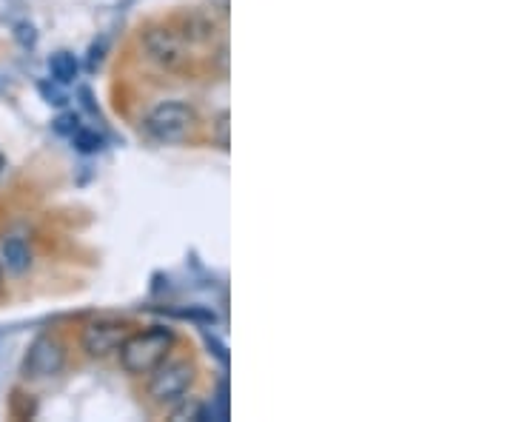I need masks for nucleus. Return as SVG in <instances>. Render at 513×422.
<instances>
[{
  "label": "nucleus",
  "instance_id": "423d86ee",
  "mask_svg": "<svg viewBox=\"0 0 513 422\" xmlns=\"http://www.w3.org/2000/svg\"><path fill=\"white\" fill-rule=\"evenodd\" d=\"M132 328L129 323H120V320H97L92 326H86L83 331V351L89 357H109L114 351H120V346L129 340Z\"/></svg>",
  "mask_w": 513,
  "mask_h": 422
},
{
  "label": "nucleus",
  "instance_id": "9b49d317",
  "mask_svg": "<svg viewBox=\"0 0 513 422\" xmlns=\"http://www.w3.org/2000/svg\"><path fill=\"white\" fill-rule=\"evenodd\" d=\"M186 417H189V420H203V408L197 403H186L174 411V420H186Z\"/></svg>",
  "mask_w": 513,
  "mask_h": 422
},
{
  "label": "nucleus",
  "instance_id": "20e7f679",
  "mask_svg": "<svg viewBox=\"0 0 513 422\" xmlns=\"http://www.w3.org/2000/svg\"><path fill=\"white\" fill-rule=\"evenodd\" d=\"M191 380H194V368L186 360H163L152 371V380H149V397L154 403H177L183 400V394L189 391Z\"/></svg>",
  "mask_w": 513,
  "mask_h": 422
},
{
  "label": "nucleus",
  "instance_id": "f257e3e1",
  "mask_svg": "<svg viewBox=\"0 0 513 422\" xmlns=\"http://www.w3.org/2000/svg\"><path fill=\"white\" fill-rule=\"evenodd\" d=\"M174 346V331L171 328H149L140 334H129V340L120 346V365L129 374H152L157 365L169 357Z\"/></svg>",
  "mask_w": 513,
  "mask_h": 422
},
{
  "label": "nucleus",
  "instance_id": "9d476101",
  "mask_svg": "<svg viewBox=\"0 0 513 422\" xmlns=\"http://www.w3.org/2000/svg\"><path fill=\"white\" fill-rule=\"evenodd\" d=\"M75 143L83 152H97L100 149V137L95 132H83V129H75Z\"/></svg>",
  "mask_w": 513,
  "mask_h": 422
},
{
  "label": "nucleus",
  "instance_id": "ddd939ff",
  "mask_svg": "<svg viewBox=\"0 0 513 422\" xmlns=\"http://www.w3.org/2000/svg\"><path fill=\"white\" fill-rule=\"evenodd\" d=\"M211 6H214V9H220L223 15L228 12V0H211Z\"/></svg>",
  "mask_w": 513,
  "mask_h": 422
},
{
  "label": "nucleus",
  "instance_id": "7ed1b4c3",
  "mask_svg": "<svg viewBox=\"0 0 513 422\" xmlns=\"http://www.w3.org/2000/svg\"><path fill=\"white\" fill-rule=\"evenodd\" d=\"M143 46H146V55L166 72H180L186 69L191 60L189 43L186 38L177 32V29H169V26H152L146 35H143Z\"/></svg>",
  "mask_w": 513,
  "mask_h": 422
},
{
  "label": "nucleus",
  "instance_id": "1a4fd4ad",
  "mask_svg": "<svg viewBox=\"0 0 513 422\" xmlns=\"http://www.w3.org/2000/svg\"><path fill=\"white\" fill-rule=\"evenodd\" d=\"M49 69H52V77L60 80V83H72L77 77V60L75 55H69V52H57L49 60Z\"/></svg>",
  "mask_w": 513,
  "mask_h": 422
},
{
  "label": "nucleus",
  "instance_id": "4468645a",
  "mask_svg": "<svg viewBox=\"0 0 513 422\" xmlns=\"http://www.w3.org/2000/svg\"><path fill=\"white\" fill-rule=\"evenodd\" d=\"M3 166H6V160H3V154H0V172H3Z\"/></svg>",
  "mask_w": 513,
  "mask_h": 422
},
{
  "label": "nucleus",
  "instance_id": "f03ea898",
  "mask_svg": "<svg viewBox=\"0 0 513 422\" xmlns=\"http://www.w3.org/2000/svg\"><path fill=\"white\" fill-rule=\"evenodd\" d=\"M194 126H197L194 109L189 103H180V100H166V103L154 106L146 117L149 135L160 143H183L194 132Z\"/></svg>",
  "mask_w": 513,
  "mask_h": 422
},
{
  "label": "nucleus",
  "instance_id": "f8f14e48",
  "mask_svg": "<svg viewBox=\"0 0 513 422\" xmlns=\"http://www.w3.org/2000/svg\"><path fill=\"white\" fill-rule=\"evenodd\" d=\"M214 129H217V143H220V149H228V112H220Z\"/></svg>",
  "mask_w": 513,
  "mask_h": 422
},
{
  "label": "nucleus",
  "instance_id": "6e6552de",
  "mask_svg": "<svg viewBox=\"0 0 513 422\" xmlns=\"http://www.w3.org/2000/svg\"><path fill=\"white\" fill-rule=\"evenodd\" d=\"M3 257H6V266L12 271H26L32 257H29V246L20 240V237H12L9 243H3Z\"/></svg>",
  "mask_w": 513,
  "mask_h": 422
},
{
  "label": "nucleus",
  "instance_id": "0eeeda50",
  "mask_svg": "<svg viewBox=\"0 0 513 422\" xmlns=\"http://www.w3.org/2000/svg\"><path fill=\"white\" fill-rule=\"evenodd\" d=\"M177 32L186 38V43H206V40L214 38V20L203 12H191L183 18V26Z\"/></svg>",
  "mask_w": 513,
  "mask_h": 422
},
{
  "label": "nucleus",
  "instance_id": "39448f33",
  "mask_svg": "<svg viewBox=\"0 0 513 422\" xmlns=\"http://www.w3.org/2000/svg\"><path fill=\"white\" fill-rule=\"evenodd\" d=\"M63 365H66V346L52 334H43L26 351L23 377L26 380H49L63 371Z\"/></svg>",
  "mask_w": 513,
  "mask_h": 422
}]
</instances>
